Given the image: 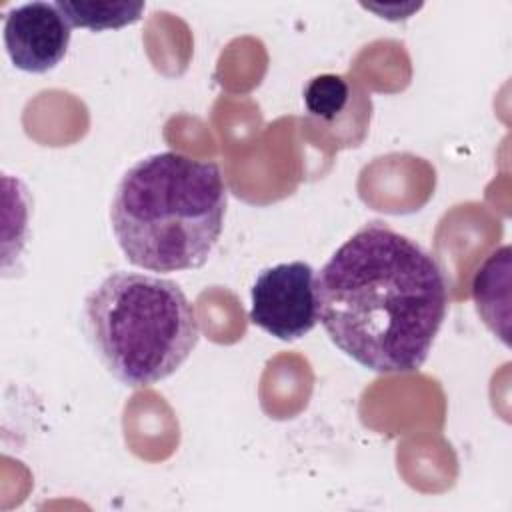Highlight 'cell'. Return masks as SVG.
<instances>
[{
    "label": "cell",
    "mask_w": 512,
    "mask_h": 512,
    "mask_svg": "<svg viewBox=\"0 0 512 512\" xmlns=\"http://www.w3.org/2000/svg\"><path fill=\"white\" fill-rule=\"evenodd\" d=\"M318 322L378 374L416 372L448 310V280L416 240L384 222L356 230L316 274Z\"/></svg>",
    "instance_id": "obj_1"
},
{
    "label": "cell",
    "mask_w": 512,
    "mask_h": 512,
    "mask_svg": "<svg viewBox=\"0 0 512 512\" xmlns=\"http://www.w3.org/2000/svg\"><path fill=\"white\" fill-rule=\"evenodd\" d=\"M226 204L228 188L216 162L172 150L148 154L116 184L112 234L132 266L196 270L218 244Z\"/></svg>",
    "instance_id": "obj_2"
},
{
    "label": "cell",
    "mask_w": 512,
    "mask_h": 512,
    "mask_svg": "<svg viewBox=\"0 0 512 512\" xmlns=\"http://www.w3.org/2000/svg\"><path fill=\"white\" fill-rule=\"evenodd\" d=\"M82 324L100 364L130 388L172 376L200 338L196 308L180 284L128 270L108 274L86 294Z\"/></svg>",
    "instance_id": "obj_3"
},
{
    "label": "cell",
    "mask_w": 512,
    "mask_h": 512,
    "mask_svg": "<svg viewBox=\"0 0 512 512\" xmlns=\"http://www.w3.org/2000/svg\"><path fill=\"white\" fill-rule=\"evenodd\" d=\"M250 322L266 334L292 342L318 324L316 272L292 260L264 268L250 290Z\"/></svg>",
    "instance_id": "obj_4"
},
{
    "label": "cell",
    "mask_w": 512,
    "mask_h": 512,
    "mask_svg": "<svg viewBox=\"0 0 512 512\" xmlns=\"http://www.w3.org/2000/svg\"><path fill=\"white\" fill-rule=\"evenodd\" d=\"M2 32L6 54L18 70L46 74L64 60L72 26L56 2H26L4 16Z\"/></svg>",
    "instance_id": "obj_5"
},
{
    "label": "cell",
    "mask_w": 512,
    "mask_h": 512,
    "mask_svg": "<svg viewBox=\"0 0 512 512\" xmlns=\"http://www.w3.org/2000/svg\"><path fill=\"white\" fill-rule=\"evenodd\" d=\"M472 298L482 322L508 344L510 246L490 252L472 278Z\"/></svg>",
    "instance_id": "obj_6"
},
{
    "label": "cell",
    "mask_w": 512,
    "mask_h": 512,
    "mask_svg": "<svg viewBox=\"0 0 512 512\" xmlns=\"http://www.w3.org/2000/svg\"><path fill=\"white\" fill-rule=\"evenodd\" d=\"M58 10L76 28H88L92 32L114 30L140 20L144 2H70L58 0Z\"/></svg>",
    "instance_id": "obj_7"
},
{
    "label": "cell",
    "mask_w": 512,
    "mask_h": 512,
    "mask_svg": "<svg viewBox=\"0 0 512 512\" xmlns=\"http://www.w3.org/2000/svg\"><path fill=\"white\" fill-rule=\"evenodd\" d=\"M350 100V84L336 74L314 76L304 88V104L318 120H336Z\"/></svg>",
    "instance_id": "obj_8"
}]
</instances>
